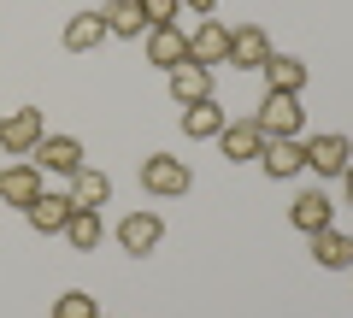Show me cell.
Instances as JSON below:
<instances>
[{
  "label": "cell",
  "instance_id": "8992f818",
  "mask_svg": "<svg viewBox=\"0 0 353 318\" xmlns=\"http://www.w3.org/2000/svg\"><path fill=\"white\" fill-rule=\"evenodd\" d=\"M165 242V218L159 212H130L124 224H118V248H124V254H153V248Z\"/></svg>",
  "mask_w": 353,
  "mask_h": 318
},
{
  "label": "cell",
  "instance_id": "e0dca14e",
  "mask_svg": "<svg viewBox=\"0 0 353 318\" xmlns=\"http://www.w3.org/2000/svg\"><path fill=\"white\" fill-rule=\"evenodd\" d=\"M71 206H94V212H101L106 201H112V177H106V171H94V166H83V171H71Z\"/></svg>",
  "mask_w": 353,
  "mask_h": 318
},
{
  "label": "cell",
  "instance_id": "484cf974",
  "mask_svg": "<svg viewBox=\"0 0 353 318\" xmlns=\"http://www.w3.org/2000/svg\"><path fill=\"white\" fill-rule=\"evenodd\" d=\"M341 189H347V206H353V166L341 171Z\"/></svg>",
  "mask_w": 353,
  "mask_h": 318
},
{
  "label": "cell",
  "instance_id": "7402d4cb",
  "mask_svg": "<svg viewBox=\"0 0 353 318\" xmlns=\"http://www.w3.org/2000/svg\"><path fill=\"white\" fill-rule=\"evenodd\" d=\"M101 41H106V18L101 12H77L71 24H65V48L71 53H94Z\"/></svg>",
  "mask_w": 353,
  "mask_h": 318
},
{
  "label": "cell",
  "instance_id": "8fae6325",
  "mask_svg": "<svg viewBox=\"0 0 353 318\" xmlns=\"http://www.w3.org/2000/svg\"><path fill=\"white\" fill-rule=\"evenodd\" d=\"M259 171L271 183L301 177V171H306V148H301V141H265V148H259Z\"/></svg>",
  "mask_w": 353,
  "mask_h": 318
},
{
  "label": "cell",
  "instance_id": "cb8c5ba5",
  "mask_svg": "<svg viewBox=\"0 0 353 318\" xmlns=\"http://www.w3.org/2000/svg\"><path fill=\"white\" fill-rule=\"evenodd\" d=\"M141 6V18H148V30L153 24H176V12H183V0H136Z\"/></svg>",
  "mask_w": 353,
  "mask_h": 318
},
{
  "label": "cell",
  "instance_id": "2e32d148",
  "mask_svg": "<svg viewBox=\"0 0 353 318\" xmlns=\"http://www.w3.org/2000/svg\"><path fill=\"white\" fill-rule=\"evenodd\" d=\"M71 212H77V206H71V195H41V201L30 206L24 218H30V230H41V236H65Z\"/></svg>",
  "mask_w": 353,
  "mask_h": 318
},
{
  "label": "cell",
  "instance_id": "ac0fdd59",
  "mask_svg": "<svg viewBox=\"0 0 353 318\" xmlns=\"http://www.w3.org/2000/svg\"><path fill=\"white\" fill-rule=\"evenodd\" d=\"M259 71H265V89H277V95H301L306 89V65L294 59V53H271Z\"/></svg>",
  "mask_w": 353,
  "mask_h": 318
},
{
  "label": "cell",
  "instance_id": "277c9868",
  "mask_svg": "<svg viewBox=\"0 0 353 318\" xmlns=\"http://www.w3.org/2000/svg\"><path fill=\"white\" fill-rule=\"evenodd\" d=\"M41 195H48V183H41V166H36V159H18V166L0 171V201H6V206H24V212H30Z\"/></svg>",
  "mask_w": 353,
  "mask_h": 318
},
{
  "label": "cell",
  "instance_id": "7a4b0ae2",
  "mask_svg": "<svg viewBox=\"0 0 353 318\" xmlns=\"http://www.w3.org/2000/svg\"><path fill=\"white\" fill-rule=\"evenodd\" d=\"M141 189L159 195V201H176V195H189V189H194L189 159H176V153H148V159H141Z\"/></svg>",
  "mask_w": 353,
  "mask_h": 318
},
{
  "label": "cell",
  "instance_id": "3957f363",
  "mask_svg": "<svg viewBox=\"0 0 353 318\" xmlns=\"http://www.w3.org/2000/svg\"><path fill=\"white\" fill-rule=\"evenodd\" d=\"M41 136H48V118H41L36 106H18V112H6V118H0V148H6V153H18V159H30Z\"/></svg>",
  "mask_w": 353,
  "mask_h": 318
},
{
  "label": "cell",
  "instance_id": "6da1fadb",
  "mask_svg": "<svg viewBox=\"0 0 353 318\" xmlns=\"http://www.w3.org/2000/svg\"><path fill=\"white\" fill-rule=\"evenodd\" d=\"M253 124L265 130V141H301V124H306L301 95H277V89H265V101H259V112H253Z\"/></svg>",
  "mask_w": 353,
  "mask_h": 318
},
{
  "label": "cell",
  "instance_id": "4fadbf2b",
  "mask_svg": "<svg viewBox=\"0 0 353 318\" xmlns=\"http://www.w3.org/2000/svg\"><path fill=\"white\" fill-rule=\"evenodd\" d=\"M265 59H271V36H265L259 24H241L236 36H230V65H241V71H259Z\"/></svg>",
  "mask_w": 353,
  "mask_h": 318
},
{
  "label": "cell",
  "instance_id": "30bf717a",
  "mask_svg": "<svg viewBox=\"0 0 353 318\" xmlns=\"http://www.w3.org/2000/svg\"><path fill=\"white\" fill-rule=\"evenodd\" d=\"M183 59H189V36H183L176 24H153V30H148V65L176 71Z\"/></svg>",
  "mask_w": 353,
  "mask_h": 318
},
{
  "label": "cell",
  "instance_id": "9c48e42d",
  "mask_svg": "<svg viewBox=\"0 0 353 318\" xmlns=\"http://www.w3.org/2000/svg\"><path fill=\"white\" fill-rule=\"evenodd\" d=\"M30 159H36L41 171H59V177H71V171H83V141H77V136H41Z\"/></svg>",
  "mask_w": 353,
  "mask_h": 318
},
{
  "label": "cell",
  "instance_id": "5b68a950",
  "mask_svg": "<svg viewBox=\"0 0 353 318\" xmlns=\"http://www.w3.org/2000/svg\"><path fill=\"white\" fill-rule=\"evenodd\" d=\"M306 148V171H318V177H341V171L353 166V141L341 136H312V141H301Z\"/></svg>",
  "mask_w": 353,
  "mask_h": 318
},
{
  "label": "cell",
  "instance_id": "ffe728a7",
  "mask_svg": "<svg viewBox=\"0 0 353 318\" xmlns=\"http://www.w3.org/2000/svg\"><path fill=\"white\" fill-rule=\"evenodd\" d=\"M101 236H106L101 212H94V206H77V212H71V224H65V242H71L77 254H94V248H101Z\"/></svg>",
  "mask_w": 353,
  "mask_h": 318
},
{
  "label": "cell",
  "instance_id": "7c38bea8",
  "mask_svg": "<svg viewBox=\"0 0 353 318\" xmlns=\"http://www.w3.org/2000/svg\"><path fill=\"white\" fill-rule=\"evenodd\" d=\"M165 77H171V101H176V106H194V101H206V95H212V65L183 59L176 71H165Z\"/></svg>",
  "mask_w": 353,
  "mask_h": 318
},
{
  "label": "cell",
  "instance_id": "ba28073f",
  "mask_svg": "<svg viewBox=\"0 0 353 318\" xmlns=\"http://www.w3.org/2000/svg\"><path fill=\"white\" fill-rule=\"evenodd\" d=\"M218 148H224V159H230V166H241V159H259L265 130L253 124V118H230V124L218 130Z\"/></svg>",
  "mask_w": 353,
  "mask_h": 318
},
{
  "label": "cell",
  "instance_id": "d4e9b609",
  "mask_svg": "<svg viewBox=\"0 0 353 318\" xmlns=\"http://www.w3.org/2000/svg\"><path fill=\"white\" fill-rule=\"evenodd\" d=\"M189 12H218V0H183Z\"/></svg>",
  "mask_w": 353,
  "mask_h": 318
},
{
  "label": "cell",
  "instance_id": "9a60e30c",
  "mask_svg": "<svg viewBox=\"0 0 353 318\" xmlns=\"http://www.w3.org/2000/svg\"><path fill=\"white\" fill-rule=\"evenodd\" d=\"M330 195L324 189H306V195H294V206H289V224L294 230H306V236H318V230H330Z\"/></svg>",
  "mask_w": 353,
  "mask_h": 318
},
{
  "label": "cell",
  "instance_id": "44dd1931",
  "mask_svg": "<svg viewBox=\"0 0 353 318\" xmlns=\"http://www.w3.org/2000/svg\"><path fill=\"white\" fill-rule=\"evenodd\" d=\"M101 18H106V36H124V41H136L141 30H148V18H141L136 0H106Z\"/></svg>",
  "mask_w": 353,
  "mask_h": 318
},
{
  "label": "cell",
  "instance_id": "5bb4252c",
  "mask_svg": "<svg viewBox=\"0 0 353 318\" xmlns=\"http://www.w3.org/2000/svg\"><path fill=\"white\" fill-rule=\"evenodd\" d=\"M230 118H224V106L206 95V101H194V106H183V136L189 141H218V130H224Z\"/></svg>",
  "mask_w": 353,
  "mask_h": 318
},
{
  "label": "cell",
  "instance_id": "603a6c76",
  "mask_svg": "<svg viewBox=\"0 0 353 318\" xmlns=\"http://www.w3.org/2000/svg\"><path fill=\"white\" fill-rule=\"evenodd\" d=\"M53 318H101V306H94L88 289H65L59 301H53Z\"/></svg>",
  "mask_w": 353,
  "mask_h": 318
},
{
  "label": "cell",
  "instance_id": "52a82bcc",
  "mask_svg": "<svg viewBox=\"0 0 353 318\" xmlns=\"http://www.w3.org/2000/svg\"><path fill=\"white\" fill-rule=\"evenodd\" d=\"M230 36H236L230 24L201 18V24H194V36H189V59H194V65H224V59H230Z\"/></svg>",
  "mask_w": 353,
  "mask_h": 318
},
{
  "label": "cell",
  "instance_id": "d6986e66",
  "mask_svg": "<svg viewBox=\"0 0 353 318\" xmlns=\"http://www.w3.org/2000/svg\"><path fill=\"white\" fill-rule=\"evenodd\" d=\"M312 259H318L324 271H347V266H353V236H341L336 224L318 230V236H312Z\"/></svg>",
  "mask_w": 353,
  "mask_h": 318
},
{
  "label": "cell",
  "instance_id": "4316f807",
  "mask_svg": "<svg viewBox=\"0 0 353 318\" xmlns=\"http://www.w3.org/2000/svg\"><path fill=\"white\" fill-rule=\"evenodd\" d=\"M101 318H106V312H101Z\"/></svg>",
  "mask_w": 353,
  "mask_h": 318
}]
</instances>
